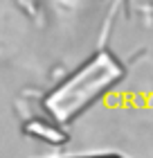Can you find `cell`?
Here are the masks:
<instances>
[{
	"label": "cell",
	"mask_w": 153,
	"mask_h": 158,
	"mask_svg": "<svg viewBox=\"0 0 153 158\" xmlns=\"http://www.w3.org/2000/svg\"><path fill=\"white\" fill-rule=\"evenodd\" d=\"M124 75L126 68L122 66V61L113 52L101 50L45 95V115L59 122L61 127L79 120L106 93H111L124 79Z\"/></svg>",
	"instance_id": "obj_1"
},
{
	"label": "cell",
	"mask_w": 153,
	"mask_h": 158,
	"mask_svg": "<svg viewBox=\"0 0 153 158\" xmlns=\"http://www.w3.org/2000/svg\"><path fill=\"white\" fill-rule=\"evenodd\" d=\"M59 158H126L117 152H97V154H77V156H59Z\"/></svg>",
	"instance_id": "obj_2"
}]
</instances>
